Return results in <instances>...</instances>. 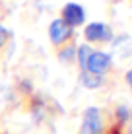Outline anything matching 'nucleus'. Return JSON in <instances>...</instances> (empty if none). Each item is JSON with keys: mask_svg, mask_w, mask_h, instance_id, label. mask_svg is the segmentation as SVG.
Listing matches in <instances>:
<instances>
[{"mask_svg": "<svg viewBox=\"0 0 132 134\" xmlns=\"http://www.w3.org/2000/svg\"><path fill=\"white\" fill-rule=\"evenodd\" d=\"M109 68H111V57L103 51H93L88 58V64H85V70L97 74V76H103Z\"/></svg>", "mask_w": 132, "mask_h": 134, "instance_id": "f257e3e1", "label": "nucleus"}, {"mask_svg": "<svg viewBox=\"0 0 132 134\" xmlns=\"http://www.w3.org/2000/svg\"><path fill=\"white\" fill-rule=\"evenodd\" d=\"M103 122L97 107H88L84 113V122H82V134H101Z\"/></svg>", "mask_w": 132, "mask_h": 134, "instance_id": "f03ea898", "label": "nucleus"}, {"mask_svg": "<svg viewBox=\"0 0 132 134\" xmlns=\"http://www.w3.org/2000/svg\"><path fill=\"white\" fill-rule=\"evenodd\" d=\"M72 35H74V29H72V27L68 25L64 20H62V18L53 20L51 25H49V37H51V41H53L54 45L64 43V41L70 39Z\"/></svg>", "mask_w": 132, "mask_h": 134, "instance_id": "7ed1b4c3", "label": "nucleus"}, {"mask_svg": "<svg viewBox=\"0 0 132 134\" xmlns=\"http://www.w3.org/2000/svg\"><path fill=\"white\" fill-rule=\"evenodd\" d=\"M62 20L66 21L68 25L74 29L76 25H82L84 24V20H85V12H84V8L80 6V4H76V2H68L64 8H62Z\"/></svg>", "mask_w": 132, "mask_h": 134, "instance_id": "20e7f679", "label": "nucleus"}, {"mask_svg": "<svg viewBox=\"0 0 132 134\" xmlns=\"http://www.w3.org/2000/svg\"><path fill=\"white\" fill-rule=\"evenodd\" d=\"M85 39L88 41H111L113 39V31L107 24H101V21H93L85 27L84 31Z\"/></svg>", "mask_w": 132, "mask_h": 134, "instance_id": "39448f33", "label": "nucleus"}, {"mask_svg": "<svg viewBox=\"0 0 132 134\" xmlns=\"http://www.w3.org/2000/svg\"><path fill=\"white\" fill-rule=\"evenodd\" d=\"M80 80H82V84L88 87V90H95V87H99V86L103 84V78H101V76H97V74H91V72H88V70L82 72Z\"/></svg>", "mask_w": 132, "mask_h": 134, "instance_id": "423d86ee", "label": "nucleus"}, {"mask_svg": "<svg viewBox=\"0 0 132 134\" xmlns=\"http://www.w3.org/2000/svg\"><path fill=\"white\" fill-rule=\"evenodd\" d=\"M93 51L89 49V45H82V47L78 49V60H80V66L85 70V64H88V58H89V54H91Z\"/></svg>", "mask_w": 132, "mask_h": 134, "instance_id": "0eeeda50", "label": "nucleus"}, {"mask_svg": "<svg viewBox=\"0 0 132 134\" xmlns=\"http://www.w3.org/2000/svg\"><path fill=\"white\" fill-rule=\"evenodd\" d=\"M74 54H76V49H74V47H66L64 51H60L58 58H60L62 62H70L72 58H74Z\"/></svg>", "mask_w": 132, "mask_h": 134, "instance_id": "6e6552de", "label": "nucleus"}, {"mask_svg": "<svg viewBox=\"0 0 132 134\" xmlns=\"http://www.w3.org/2000/svg\"><path fill=\"white\" fill-rule=\"evenodd\" d=\"M128 117H130V113H128V109H126V107H119V109H117V119H119V124H120V122H126V121H128Z\"/></svg>", "mask_w": 132, "mask_h": 134, "instance_id": "1a4fd4ad", "label": "nucleus"}, {"mask_svg": "<svg viewBox=\"0 0 132 134\" xmlns=\"http://www.w3.org/2000/svg\"><path fill=\"white\" fill-rule=\"evenodd\" d=\"M8 37H10V31H8L2 24H0V47H4V45H6Z\"/></svg>", "mask_w": 132, "mask_h": 134, "instance_id": "9d476101", "label": "nucleus"}, {"mask_svg": "<svg viewBox=\"0 0 132 134\" xmlns=\"http://www.w3.org/2000/svg\"><path fill=\"white\" fill-rule=\"evenodd\" d=\"M126 82H128V86L132 87V70H128V72H126Z\"/></svg>", "mask_w": 132, "mask_h": 134, "instance_id": "9b49d317", "label": "nucleus"}, {"mask_svg": "<svg viewBox=\"0 0 132 134\" xmlns=\"http://www.w3.org/2000/svg\"><path fill=\"white\" fill-rule=\"evenodd\" d=\"M111 134H120V126H119V124H117V126L111 130Z\"/></svg>", "mask_w": 132, "mask_h": 134, "instance_id": "f8f14e48", "label": "nucleus"}]
</instances>
